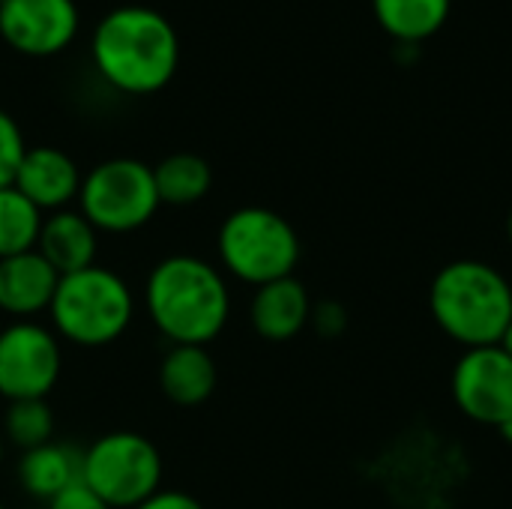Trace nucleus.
<instances>
[{
  "label": "nucleus",
  "instance_id": "nucleus-25",
  "mask_svg": "<svg viewBox=\"0 0 512 509\" xmlns=\"http://www.w3.org/2000/svg\"><path fill=\"white\" fill-rule=\"evenodd\" d=\"M501 348H504V351L512 357V321H510V327H507V333H504V339H501Z\"/></svg>",
  "mask_w": 512,
  "mask_h": 509
},
{
  "label": "nucleus",
  "instance_id": "nucleus-24",
  "mask_svg": "<svg viewBox=\"0 0 512 509\" xmlns=\"http://www.w3.org/2000/svg\"><path fill=\"white\" fill-rule=\"evenodd\" d=\"M135 509H204L201 507V501H195L192 495H186V492H156V495H150L144 504H138Z\"/></svg>",
  "mask_w": 512,
  "mask_h": 509
},
{
  "label": "nucleus",
  "instance_id": "nucleus-15",
  "mask_svg": "<svg viewBox=\"0 0 512 509\" xmlns=\"http://www.w3.org/2000/svg\"><path fill=\"white\" fill-rule=\"evenodd\" d=\"M162 393L183 408L207 402L216 390V363L201 345H171L159 363Z\"/></svg>",
  "mask_w": 512,
  "mask_h": 509
},
{
  "label": "nucleus",
  "instance_id": "nucleus-21",
  "mask_svg": "<svg viewBox=\"0 0 512 509\" xmlns=\"http://www.w3.org/2000/svg\"><path fill=\"white\" fill-rule=\"evenodd\" d=\"M24 153H27V144H24L18 123L0 108V189L15 183Z\"/></svg>",
  "mask_w": 512,
  "mask_h": 509
},
{
  "label": "nucleus",
  "instance_id": "nucleus-10",
  "mask_svg": "<svg viewBox=\"0 0 512 509\" xmlns=\"http://www.w3.org/2000/svg\"><path fill=\"white\" fill-rule=\"evenodd\" d=\"M75 0H3L0 36L24 57H54L78 36Z\"/></svg>",
  "mask_w": 512,
  "mask_h": 509
},
{
  "label": "nucleus",
  "instance_id": "nucleus-19",
  "mask_svg": "<svg viewBox=\"0 0 512 509\" xmlns=\"http://www.w3.org/2000/svg\"><path fill=\"white\" fill-rule=\"evenodd\" d=\"M42 231V210L33 207L15 186L0 189V258L36 249Z\"/></svg>",
  "mask_w": 512,
  "mask_h": 509
},
{
  "label": "nucleus",
  "instance_id": "nucleus-7",
  "mask_svg": "<svg viewBox=\"0 0 512 509\" xmlns=\"http://www.w3.org/2000/svg\"><path fill=\"white\" fill-rule=\"evenodd\" d=\"M159 204L153 168L129 156L99 162L84 174L78 192V213L96 231L108 234L138 231L153 219Z\"/></svg>",
  "mask_w": 512,
  "mask_h": 509
},
{
  "label": "nucleus",
  "instance_id": "nucleus-28",
  "mask_svg": "<svg viewBox=\"0 0 512 509\" xmlns=\"http://www.w3.org/2000/svg\"><path fill=\"white\" fill-rule=\"evenodd\" d=\"M0 462H3V438H0Z\"/></svg>",
  "mask_w": 512,
  "mask_h": 509
},
{
  "label": "nucleus",
  "instance_id": "nucleus-1",
  "mask_svg": "<svg viewBox=\"0 0 512 509\" xmlns=\"http://www.w3.org/2000/svg\"><path fill=\"white\" fill-rule=\"evenodd\" d=\"M99 75L120 93L147 96L171 84L180 39L168 15L150 6H117L102 15L90 42Z\"/></svg>",
  "mask_w": 512,
  "mask_h": 509
},
{
  "label": "nucleus",
  "instance_id": "nucleus-12",
  "mask_svg": "<svg viewBox=\"0 0 512 509\" xmlns=\"http://www.w3.org/2000/svg\"><path fill=\"white\" fill-rule=\"evenodd\" d=\"M57 282V270L36 249L0 258V312L18 321L45 312L54 300Z\"/></svg>",
  "mask_w": 512,
  "mask_h": 509
},
{
  "label": "nucleus",
  "instance_id": "nucleus-26",
  "mask_svg": "<svg viewBox=\"0 0 512 509\" xmlns=\"http://www.w3.org/2000/svg\"><path fill=\"white\" fill-rule=\"evenodd\" d=\"M501 435H504V438H507V441L512 444V420L507 423V426H504V429H501Z\"/></svg>",
  "mask_w": 512,
  "mask_h": 509
},
{
  "label": "nucleus",
  "instance_id": "nucleus-17",
  "mask_svg": "<svg viewBox=\"0 0 512 509\" xmlns=\"http://www.w3.org/2000/svg\"><path fill=\"white\" fill-rule=\"evenodd\" d=\"M153 180L162 204L186 207V204H198L210 192L213 171L207 159L195 153H174L153 168Z\"/></svg>",
  "mask_w": 512,
  "mask_h": 509
},
{
  "label": "nucleus",
  "instance_id": "nucleus-3",
  "mask_svg": "<svg viewBox=\"0 0 512 509\" xmlns=\"http://www.w3.org/2000/svg\"><path fill=\"white\" fill-rule=\"evenodd\" d=\"M429 306L438 327L459 345H501L512 321V288L483 261H453L435 276Z\"/></svg>",
  "mask_w": 512,
  "mask_h": 509
},
{
  "label": "nucleus",
  "instance_id": "nucleus-29",
  "mask_svg": "<svg viewBox=\"0 0 512 509\" xmlns=\"http://www.w3.org/2000/svg\"><path fill=\"white\" fill-rule=\"evenodd\" d=\"M0 3H3V0H0Z\"/></svg>",
  "mask_w": 512,
  "mask_h": 509
},
{
  "label": "nucleus",
  "instance_id": "nucleus-30",
  "mask_svg": "<svg viewBox=\"0 0 512 509\" xmlns=\"http://www.w3.org/2000/svg\"><path fill=\"white\" fill-rule=\"evenodd\" d=\"M0 509H3V507H0Z\"/></svg>",
  "mask_w": 512,
  "mask_h": 509
},
{
  "label": "nucleus",
  "instance_id": "nucleus-4",
  "mask_svg": "<svg viewBox=\"0 0 512 509\" xmlns=\"http://www.w3.org/2000/svg\"><path fill=\"white\" fill-rule=\"evenodd\" d=\"M54 330L81 348H102L117 342L135 315L129 285L108 267H87L60 276L48 306Z\"/></svg>",
  "mask_w": 512,
  "mask_h": 509
},
{
  "label": "nucleus",
  "instance_id": "nucleus-8",
  "mask_svg": "<svg viewBox=\"0 0 512 509\" xmlns=\"http://www.w3.org/2000/svg\"><path fill=\"white\" fill-rule=\"evenodd\" d=\"M60 345L51 330L15 321L0 330V396L9 402L45 399L60 378Z\"/></svg>",
  "mask_w": 512,
  "mask_h": 509
},
{
  "label": "nucleus",
  "instance_id": "nucleus-13",
  "mask_svg": "<svg viewBox=\"0 0 512 509\" xmlns=\"http://www.w3.org/2000/svg\"><path fill=\"white\" fill-rule=\"evenodd\" d=\"M252 327L267 342H288L294 339L312 318V300L294 276L267 282L255 291L249 309Z\"/></svg>",
  "mask_w": 512,
  "mask_h": 509
},
{
  "label": "nucleus",
  "instance_id": "nucleus-23",
  "mask_svg": "<svg viewBox=\"0 0 512 509\" xmlns=\"http://www.w3.org/2000/svg\"><path fill=\"white\" fill-rule=\"evenodd\" d=\"M312 324H315V330L321 333V336H327V339H333V336H339L342 330H345V309L339 306V303H321V306H312V318H309Z\"/></svg>",
  "mask_w": 512,
  "mask_h": 509
},
{
  "label": "nucleus",
  "instance_id": "nucleus-5",
  "mask_svg": "<svg viewBox=\"0 0 512 509\" xmlns=\"http://www.w3.org/2000/svg\"><path fill=\"white\" fill-rule=\"evenodd\" d=\"M219 258L231 276L261 288L294 276L300 240L279 213L267 207H240L219 228Z\"/></svg>",
  "mask_w": 512,
  "mask_h": 509
},
{
  "label": "nucleus",
  "instance_id": "nucleus-2",
  "mask_svg": "<svg viewBox=\"0 0 512 509\" xmlns=\"http://www.w3.org/2000/svg\"><path fill=\"white\" fill-rule=\"evenodd\" d=\"M147 312L171 345L207 348L228 324L231 294L222 273L195 255H171L147 276Z\"/></svg>",
  "mask_w": 512,
  "mask_h": 509
},
{
  "label": "nucleus",
  "instance_id": "nucleus-14",
  "mask_svg": "<svg viewBox=\"0 0 512 509\" xmlns=\"http://www.w3.org/2000/svg\"><path fill=\"white\" fill-rule=\"evenodd\" d=\"M96 234L99 231L78 210H57L42 219L36 252L57 270V276H69L96 264Z\"/></svg>",
  "mask_w": 512,
  "mask_h": 509
},
{
  "label": "nucleus",
  "instance_id": "nucleus-11",
  "mask_svg": "<svg viewBox=\"0 0 512 509\" xmlns=\"http://www.w3.org/2000/svg\"><path fill=\"white\" fill-rule=\"evenodd\" d=\"M81 171L75 159L57 147H27L15 174V189L39 210H66L81 192Z\"/></svg>",
  "mask_w": 512,
  "mask_h": 509
},
{
  "label": "nucleus",
  "instance_id": "nucleus-18",
  "mask_svg": "<svg viewBox=\"0 0 512 509\" xmlns=\"http://www.w3.org/2000/svg\"><path fill=\"white\" fill-rule=\"evenodd\" d=\"M372 6L378 21L408 42L435 33L450 15V0H372Z\"/></svg>",
  "mask_w": 512,
  "mask_h": 509
},
{
  "label": "nucleus",
  "instance_id": "nucleus-20",
  "mask_svg": "<svg viewBox=\"0 0 512 509\" xmlns=\"http://www.w3.org/2000/svg\"><path fill=\"white\" fill-rule=\"evenodd\" d=\"M6 438L21 447V450H33L51 441L54 435V414L45 405V399H24V402H9L6 411Z\"/></svg>",
  "mask_w": 512,
  "mask_h": 509
},
{
  "label": "nucleus",
  "instance_id": "nucleus-27",
  "mask_svg": "<svg viewBox=\"0 0 512 509\" xmlns=\"http://www.w3.org/2000/svg\"><path fill=\"white\" fill-rule=\"evenodd\" d=\"M507 237H510V243H512V210H510V219H507Z\"/></svg>",
  "mask_w": 512,
  "mask_h": 509
},
{
  "label": "nucleus",
  "instance_id": "nucleus-6",
  "mask_svg": "<svg viewBox=\"0 0 512 509\" xmlns=\"http://www.w3.org/2000/svg\"><path fill=\"white\" fill-rule=\"evenodd\" d=\"M81 483L111 509H135L162 483V456L138 432H108L81 453Z\"/></svg>",
  "mask_w": 512,
  "mask_h": 509
},
{
  "label": "nucleus",
  "instance_id": "nucleus-9",
  "mask_svg": "<svg viewBox=\"0 0 512 509\" xmlns=\"http://www.w3.org/2000/svg\"><path fill=\"white\" fill-rule=\"evenodd\" d=\"M453 399L477 423L504 429L512 420V357L501 345L468 348L453 372Z\"/></svg>",
  "mask_w": 512,
  "mask_h": 509
},
{
  "label": "nucleus",
  "instance_id": "nucleus-16",
  "mask_svg": "<svg viewBox=\"0 0 512 509\" xmlns=\"http://www.w3.org/2000/svg\"><path fill=\"white\" fill-rule=\"evenodd\" d=\"M81 480V453L66 444L48 441L42 447L24 450L18 462V483L30 498L54 501L72 483Z\"/></svg>",
  "mask_w": 512,
  "mask_h": 509
},
{
  "label": "nucleus",
  "instance_id": "nucleus-22",
  "mask_svg": "<svg viewBox=\"0 0 512 509\" xmlns=\"http://www.w3.org/2000/svg\"><path fill=\"white\" fill-rule=\"evenodd\" d=\"M48 509H111L99 495H93L81 480L72 483L66 492H60L54 501H48Z\"/></svg>",
  "mask_w": 512,
  "mask_h": 509
}]
</instances>
